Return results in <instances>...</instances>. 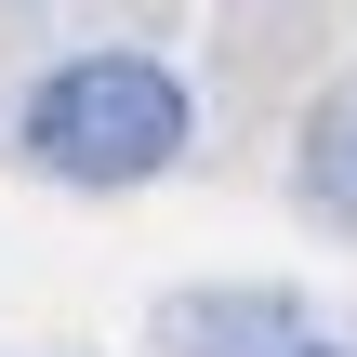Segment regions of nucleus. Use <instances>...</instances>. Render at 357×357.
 <instances>
[{
	"instance_id": "1",
	"label": "nucleus",
	"mask_w": 357,
	"mask_h": 357,
	"mask_svg": "<svg viewBox=\"0 0 357 357\" xmlns=\"http://www.w3.org/2000/svg\"><path fill=\"white\" fill-rule=\"evenodd\" d=\"M13 159L53 185H146L185 159V79L159 53H66L26 106H13Z\"/></svg>"
},
{
	"instance_id": "2",
	"label": "nucleus",
	"mask_w": 357,
	"mask_h": 357,
	"mask_svg": "<svg viewBox=\"0 0 357 357\" xmlns=\"http://www.w3.org/2000/svg\"><path fill=\"white\" fill-rule=\"evenodd\" d=\"M159 344L172 357H291V344H318V331H305L291 291H185Z\"/></svg>"
},
{
	"instance_id": "3",
	"label": "nucleus",
	"mask_w": 357,
	"mask_h": 357,
	"mask_svg": "<svg viewBox=\"0 0 357 357\" xmlns=\"http://www.w3.org/2000/svg\"><path fill=\"white\" fill-rule=\"evenodd\" d=\"M291 185H305V212H318V225H344V238H357V79L305 106V146H291Z\"/></svg>"
},
{
	"instance_id": "4",
	"label": "nucleus",
	"mask_w": 357,
	"mask_h": 357,
	"mask_svg": "<svg viewBox=\"0 0 357 357\" xmlns=\"http://www.w3.org/2000/svg\"><path fill=\"white\" fill-rule=\"evenodd\" d=\"M291 357H344V344H291Z\"/></svg>"
}]
</instances>
